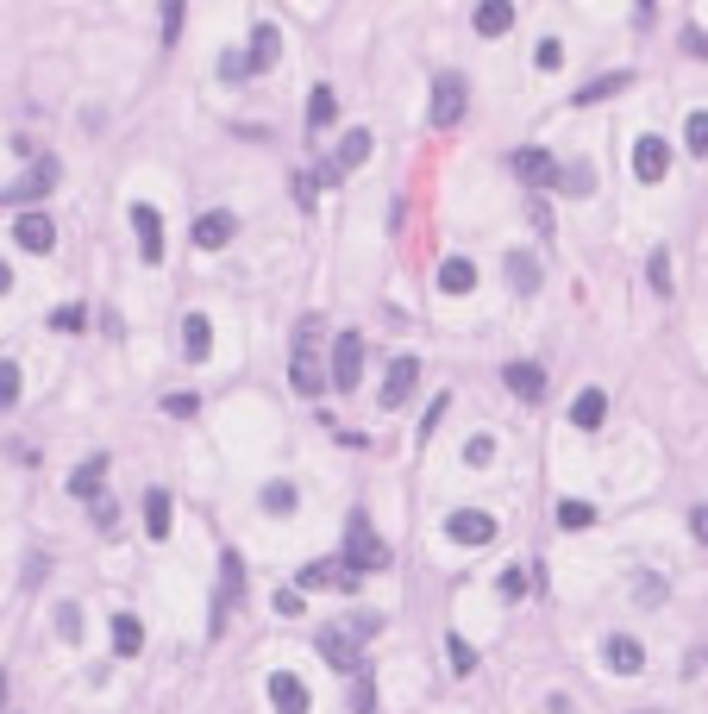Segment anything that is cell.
Instances as JSON below:
<instances>
[{
    "label": "cell",
    "mask_w": 708,
    "mask_h": 714,
    "mask_svg": "<svg viewBox=\"0 0 708 714\" xmlns=\"http://www.w3.org/2000/svg\"><path fill=\"white\" fill-rule=\"evenodd\" d=\"M627 88V76H602V82H589V88H577V101L589 107V101H602V94H621Z\"/></svg>",
    "instance_id": "cell-35"
},
{
    "label": "cell",
    "mask_w": 708,
    "mask_h": 714,
    "mask_svg": "<svg viewBox=\"0 0 708 714\" xmlns=\"http://www.w3.org/2000/svg\"><path fill=\"white\" fill-rule=\"evenodd\" d=\"M113 652H120V658L145 652V621H138V614H113Z\"/></svg>",
    "instance_id": "cell-19"
},
{
    "label": "cell",
    "mask_w": 708,
    "mask_h": 714,
    "mask_svg": "<svg viewBox=\"0 0 708 714\" xmlns=\"http://www.w3.org/2000/svg\"><path fill=\"white\" fill-rule=\"evenodd\" d=\"M445 658H452V671H477V652H470L458 633H445Z\"/></svg>",
    "instance_id": "cell-33"
},
{
    "label": "cell",
    "mask_w": 708,
    "mask_h": 714,
    "mask_svg": "<svg viewBox=\"0 0 708 714\" xmlns=\"http://www.w3.org/2000/svg\"><path fill=\"white\" fill-rule=\"evenodd\" d=\"M182 351H188V357H207V351H214V326H207V314H188V320H182Z\"/></svg>",
    "instance_id": "cell-25"
},
{
    "label": "cell",
    "mask_w": 708,
    "mask_h": 714,
    "mask_svg": "<svg viewBox=\"0 0 708 714\" xmlns=\"http://www.w3.org/2000/svg\"><path fill=\"white\" fill-rule=\"evenodd\" d=\"M13 238H19V251H32V257H44V251L57 245V226L44 220V213H19V220H13Z\"/></svg>",
    "instance_id": "cell-10"
},
{
    "label": "cell",
    "mask_w": 708,
    "mask_h": 714,
    "mask_svg": "<svg viewBox=\"0 0 708 714\" xmlns=\"http://www.w3.org/2000/svg\"><path fill=\"white\" fill-rule=\"evenodd\" d=\"M464 119V76H433V126Z\"/></svg>",
    "instance_id": "cell-6"
},
{
    "label": "cell",
    "mask_w": 708,
    "mask_h": 714,
    "mask_svg": "<svg viewBox=\"0 0 708 714\" xmlns=\"http://www.w3.org/2000/svg\"><path fill=\"white\" fill-rule=\"evenodd\" d=\"M82 320H88V314H82L76 301H69V307H57V314H51V326H57V332H82Z\"/></svg>",
    "instance_id": "cell-42"
},
{
    "label": "cell",
    "mask_w": 708,
    "mask_h": 714,
    "mask_svg": "<svg viewBox=\"0 0 708 714\" xmlns=\"http://www.w3.org/2000/svg\"><path fill=\"white\" fill-rule=\"evenodd\" d=\"M239 589H245V564H239V552H226V558H220V602H214V633H220V621H226V608L239 602Z\"/></svg>",
    "instance_id": "cell-13"
},
{
    "label": "cell",
    "mask_w": 708,
    "mask_h": 714,
    "mask_svg": "<svg viewBox=\"0 0 708 714\" xmlns=\"http://www.w3.org/2000/svg\"><path fill=\"white\" fill-rule=\"evenodd\" d=\"M646 276H652V289H658V295H671V251H665V245L652 251V264H646Z\"/></svg>",
    "instance_id": "cell-32"
},
{
    "label": "cell",
    "mask_w": 708,
    "mask_h": 714,
    "mask_svg": "<svg viewBox=\"0 0 708 714\" xmlns=\"http://www.w3.org/2000/svg\"><path fill=\"white\" fill-rule=\"evenodd\" d=\"M489 458H495V439H489V433H477V439L464 445V464H477V470H483Z\"/></svg>",
    "instance_id": "cell-39"
},
{
    "label": "cell",
    "mask_w": 708,
    "mask_h": 714,
    "mask_svg": "<svg viewBox=\"0 0 708 714\" xmlns=\"http://www.w3.org/2000/svg\"><path fill=\"white\" fill-rule=\"evenodd\" d=\"M232 232H239V220H232L226 207L201 213V220H195V251H220V245H232Z\"/></svg>",
    "instance_id": "cell-12"
},
{
    "label": "cell",
    "mask_w": 708,
    "mask_h": 714,
    "mask_svg": "<svg viewBox=\"0 0 708 714\" xmlns=\"http://www.w3.org/2000/svg\"><path fill=\"white\" fill-rule=\"evenodd\" d=\"M264 508H270V514H289V508H295V483H270V489H264Z\"/></svg>",
    "instance_id": "cell-36"
},
{
    "label": "cell",
    "mask_w": 708,
    "mask_h": 714,
    "mask_svg": "<svg viewBox=\"0 0 708 714\" xmlns=\"http://www.w3.org/2000/svg\"><path fill=\"white\" fill-rule=\"evenodd\" d=\"M19 401V364H0V408Z\"/></svg>",
    "instance_id": "cell-40"
},
{
    "label": "cell",
    "mask_w": 708,
    "mask_h": 714,
    "mask_svg": "<svg viewBox=\"0 0 708 714\" xmlns=\"http://www.w3.org/2000/svg\"><path fill=\"white\" fill-rule=\"evenodd\" d=\"M270 608H276V614H301V589H276Z\"/></svg>",
    "instance_id": "cell-47"
},
{
    "label": "cell",
    "mask_w": 708,
    "mask_h": 714,
    "mask_svg": "<svg viewBox=\"0 0 708 714\" xmlns=\"http://www.w3.org/2000/svg\"><path fill=\"white\" fill-rule=\"evenodd\" d=\"M132 226H138V251H145L151 264H163V220H157V207L138 201L132 207Z\"/></svg>",
    "instance_id": "cell-14"
},
{
    "label": "cell",
    "mask_w": 708,
    "mask_h": 714,
    "mask_svg": "<svg viewBox=\"0 0 708 714\" xmlns=\"http://www.w3.org/2000/svg\"><path fill=\"white\" fill-rule=\"evenodd\" d=\"M533 63H539V69H564V44H558V38H539Z\"/></svg>",
    "instance_id": "cell-38"
},
{
    "label": "cell",
    "mask_w": 708,
    "mask_h": 714,
    "mask_svg": "<svg viewBox=\"0 0 708 714\" xmlns=\"http://www.w3.org/2000/svg\"><path fill=\"white\" fill-rule=\"evenodd\" d=\"M51 182H57V163H51V157H38L32 170H26V182H19V188H7V201H38Z\"/></svg>",
    "instance_id": "cell-21"
},
{
    "label": "cell",
    "mask_w": 708,
    "mask_h": 714,
    "mask_svg": "<svg viewBox=\"0 0 708 714\" xmlns=\"http://www.w3.org/2000/svg\"><path fill=\"white\" fill-rule=\"evenodd\" d=\"M558 527H564V533L596 527V508H589V502H558Z\"/></svg>",
    "instance_id": "cell-29"
},
{
    "label": "cell",
    "mask_w": 708,
    "mask_h": 714,
    "mask_svg": "<svg viewBox=\"0 0 708 714\" xmlns=\"http://www.w3.org/2000/svg\"><path fill=\"white\" fill-rule=\"evenodd\" d=\"M665 170H671V145L646 132L640 145H633V176H640V182H665Z\"/></svg>",
    "instance_id": "cell-7"
},
{
    "label": "cell",
    "mask_w": 708,
    "mask_h": 714,
    "mask_svg": "<svg viewBox=\"0 0 708 714\" xmlns=\"http://www.w3.org/2000/svg\"><path fill=\"white\" fill-rule=\"evenodd\" d=\"M602 420H608V395H602V389H583V395L571 401V426H583V433H596Z\"/></svg>",
    "instance_id": "cell-17"
},
{
    "label": "cell",
    "mask_w": 708,
    "mask_h": 714,
    "mask_svg": "<svg viewBox=\"0 0 708 714\" xmlns=\"http://www.w3.org/2000/svg\"><path fill=\"white\" fill-rule=\"evenodd\" d=\"M170 514H176L170 489H145V533L151 539H170Z\"/></svg>",
    "instance_id": "cell-16"
},
{
    "label": "cell",
    "mask_w": 708,
    "mask_h": 714,
    "mask_svg": "<svg viewBox=\"0 0 708 714\" xmlns=\"http://www.w3.org/2000/svg\"><path fill=\"white\" fill-rule=\"evenodd\" d=\"M508 170L521 176L527 188H552V182H564V176H558V163H552V151H539V145H521V151L508 157Z\"/></svg>",
    "instance_id": "cell-2"
},
{
    "label": "cell",
    "mask_w": 708,
    "mask_h": 714,
    "mask_svg": "<svg viewBox=\"0 0 708 714\" xmlns=\"http://www.w3.org/2000/svg\"><path fill=\"white\" fill-rule=\"evenodd\" d=\"M270 708L276 714H308L314 696H308V683H301L295 671H270Z\"/></svg>",
    "instance_id": "cell-5"
},
{
    "label": "cell",
    "mask_w": 708,
    "mask_h": 714,
    "mask_svg": "<svg viewBox=\"0 0 708 714\" xmlns=\"http://www.w3.org/2000/svg\"><path fill=\"white\" fill-rule=\"evenodd\" d=\"M320 658H326V664H339V671L351 677V671H358V639H345V633H320Z\"/></svg>",
    "instance_id": "cell-23"
},
{
    "label": "cell",
    "mask_w": 708,
    "mask_h": 714,
    "mask_svg": "<svg viewBox=\"0 0 708 714\" xmlns=\"http://www.w3.org/2000/svg\"><path fill=\"white\" fill-rule=\"evenodd\" d=\"M502 595L514 602V595H527V570H502Z\"/></svg>",
    "instance_id": "cell-46"
},
{
    "label": "cell",
    "mask_w": 708,
    "mask_h": 714,
    "mask_svg": "<svg viewBox=\"0 0 708 714\" xmlns=\"http://www.w3.org/2000/svg\"><path fill=\"white\" fill-rule=\"evenodd\" d=\"M564 195H589V170L577 163V170H564Z\"/></svg>",
    "instance_id": "cell-45"
},
{
    "label": "cell",
    "mask_w": 708,
    "mask_h": 714,
    "mask_svg": "<svg viewBox=\"0 0 708 714\" xmlns=\"http://www.w3.org/2000/svg\"><path fill=\"white\" fill-rule=\"evenodd\" d=\"M514 26V7H508V0H483V7H477V32L483 38H502Z\"/></svg>",
    "instance_id": "cell-24"
},
{
    "label": "cell",
    "mask_w": 708,
    "mask_h": 714,
    "mask_svg": "<svg viewBox=\"0 0 708 714\" xmlns=\"http://www.w3.org/2000/svg\"><path fill=\"white\" fill-rule=\"evenodd\" d=\"M101 483H107V458H88V464H76V476H69V495L101 502Z\"/></svg>",
    "instance_id": "cell-20"
},
{
    "label": "cell",
    "mask_w": 708,
    "mask_h": 714,
    "mask_svg": "<svg viewBox=\"0 0 708 714\" xmlns=\"http://www.w3.org/2000/svg\"><path fill=\"white\" fill-rule=\"evenodd\" d=\"M7 289H13V270H7V264H0V295H7Z\"/></svg>",
    "instance_id": "cell-50"
},
{
    "label": "cell",
    "mask_w": 708,
    "mask_h": 714,
    "mask_svg": "<svg viewBox=\"0 0 708 714\" xmlns=\"http://www.w3.org/2000/svg\"><path fill=\"white\" fill-rule=\"evenodd\" d=\"M445 533H452L458 545H489V539H495V520H489L483 508H458L452 520H445Z\"/></svg>",
    "instance_id": "cell-9"
},
{
    "label": "cell",
    "mask_w": 708,
    "mask_h": 714,
    "mask_svg": "<svg viewBox=\"0 0 708 714\" xmlns=\"http://www.w3.org/2000/svg\"><path fill=\"white\" fill-rule=\"evenodd\" d=\"M602 664L615 677H640L646 671V652H640V639H633V633H608L602 639Z\"/></svg>",
    "instance_id": "cell-3"
},
{
    "label": "cell",
    "mask_w": 708,
    "mask_h": 714,
    "mask_svg": "<svg viewBox=\"0 0 708 714\" xmlns=\"http://www.w3.org/2000/svg\"><path fill=\"white\" fill-rule=\"evenodd\" d=\"M439 289L445 295H470V289H477V264H470V257H445V264H439Z\"/></svg>",
    "instance_id": "cell-18"
},
{
    "label": "cell",
    "mask_w": 708,
    "mask_h": 714,
    "mask_svg": "<svg viewBox=\"0 0 708 714\" xmlns=\"http://www.w3.org/2000/svg\"><path fill=\"white\" fill-rule=\"evenodd\" d=\"M683 51H690V57H708V38H702V32H683Z\"/></svg>",
    "instance_id": "cell-49"
},
{
    "label": "cell",
    "mask_w": 708,
    "mask_h": 714,
    "mask_svg": "<svg viewBox=\"0 0 708 714\" xmlns=\"http://www.w3.org/2000/svg\"><path fill=\"white\" fill-rule=\"evenodd\" d=\"M163 414H176V420H188V414H201V395H188V389H176V395H163Z\"/></svg>",
    "instance_id": "cell-34"
},
{
    "label": "cell",
    "mask_w": 708,
    "mask_h": 714,
    "mask_svg": "<svg viewBox=\"0 0 708 714\" xmlns=\"http://www.w3.org/2000/svg\"><path fill=\"white\" fill-rule=\"evenodd\" d=\"M301 589H358V570L345 558H320V564L301 570Z\"/></svg>",
    "instance_id": "cell-8"
},
{
    "label": "cell",
    "mask_w": 708,
    "mask_h": 714,
    "mask_svg": "<svg viewBox=\"0 0 708 714\" xmlns=\"http://www.w3.org/2000/svg\"><path fill=\"white\" fill-rule=\"evenodd\" d=\"M0 702H7V677H0Z\"/></svg>",
    "instance_id": "cell-51"
},
{
    "label": "cell",
    "mask_w": 708,
    "mask_h": 714,
    "mask_svg": "<svg viewBox=\"0 0 708 714\" xmlns=\"http://www.w3.org/2000/svg\"><path fill=\"white\" fill-rule=\"evenodd\" d=\"M345 564L358 570V577H364V570H389V545L376 539V527L364 514H351V527H345Z\"/></svg>",
    "instance_id": "cell-1"
},
{
    "label": "cell",
    "mask_w": 708,
    "mask_h": 714,
    "mask_svg": "<svg viewBox=\"0 0 708 714\" xmlns=\"http://www.w3.org/2000/svg\"><path fill=\"white\" fill-rule=\"evenodd\" d=\"M320 182H326L320 170H301V176H295V201H301V207H308V201H314V188H320Z\"/></svg>",
    "instance_id": "cell-43"
},
{
    "label": "cell",
    "mask_w": 708,
    "mask_h": 714,
    "mask_svg": "<svg viewBox=\"0 0 708 714\" xmlns=\"http://www.w3.org/2000/svg\"><path fill=\"white\" fill-rule=\"evenodd\" d=\"M683 145H690L696 157H708V113H690V119H683Z\"/></svg>",
    "instance_id": "cell-31"
},
{
    "label": "cell",
    "mask_w": 708,
    "mask_h": 714,
    "mask_svg": "<svg viewBox=\"0 0 708 714\" xmlns=\"http://www.w3.org/2000/svg\"><path fill=\"white\" fill-rule=\"evenodd\" d=\"M351 708H358V714H376V677L364 671V664L351 671Z\"/></svg>",
    "instance_id": "cell-28"
},
{
    "label": "cell",
    "mask_w": 708,
    "mask_h": 714,
    "mask_svg": "<svg viewBox=\"0 0 708 714\" xmlns=\"http://www.w3.org/2000/svg\"><path fill=\"white\" fill-rule=\"evenodd\" d=\"M690 533H696V539L708 545V508H690Z\"/></svg>",
    "instance_id": "cell-48"
},
{
    "label": "cell",
    "mask_w": 708,
    "mask_h": 714,
    "mask_svg": "<svg viewBox=\"0 0 708 714\" xmlns=\"http://www.w3.org/2000/svg\"><path fill=\"white\" fill-rule=\"evenodd\" d=\"M508 282H514L521 295L539 289V264H533V251H508Z\"/></svg>",
    "instance_id": "cell-26"
},
{
    "label": "cell",
    "mask_w": 708,
    "mask_h": 714,
    "mask_svg": "<svg viewBox=\"0 0 708 714\" xmlns=\"http://www.w3.org/2000/svg\"><path fill=\"white\" fill-rule=\"evenodd\" d=\"M57 633H63V639H82V608H76V602L57 608Z\"/></svg>",
    "instance_id": "cell-37"
},
{
    "label": "cell",
    "mask_w": 708,
    "mask_h": 714,
    "mask_svg": "<svg viewBox=\"0 0 708 714\" xmlns=\"http://www.w3.org/2000/svg\"><path fill=\"white\" fill-rule=\"evenodd\" d=\"M364 157H370V132L358 126V132H345V145H339V157H333V170H358Z\"/></svg>",
    "instance_id": "cell-27"
},
{
    "label": "cell",
    "mask_w": 708,
    "mask_h": 714,
    "mask_svg": "<svg viewBox=\"0 0 708 714\" xmlns=\"http://www.w3.org/2000/svg\"><path fill=\"white\" fill-rule=\"evenodd\" d=\"M88 514H94V527H101V533H113V520H120V508H113V495H101V502H88Z\"/></svg>",
    "instance_id": "cell-41"
},
{
    "label": "cell",
    "mask_w": 708,
    "mask_h": 714,
    "mask_svg": "<svg viewBox=\"0 0 708 714\" xmlns=\"http://www.w3.org/2000/svg\"><path fill=\"white\" fill-rule=\"evenodd\" d=\"M358 370H364V339L339 332L333 339V389H358Z\"/></svg>",
    "instance_id": "cell-4"
},
{
    "label": "cell",
    "mask_w": 708,
    "mask_h": 714,
    "mask_svg": "<svg viewBox=\"0 0 708 714\" xmlns=\"http://www.w3.org/2000/svg\"><path fill=\"white\" fill-rule=\"evenodd\" d=\"M276 51H282V32L264 19V26H251V57H245V69H251V76H257V69H270Z\"/></svg>",
    "instance_id": "cell-15"
},
{
    "label": "cell",
    "mask_w": 708,
    "mask_h": 714,
    "mask_svg": "<svg viewBox=\"0 0 708 714\" xmlns=\"http://www.w3.org/2000/svg\"><path fill=\"white\" fill-rule=\"evenodd\" d=\"M333 107H339V101H333V88L320 82V88H314V101H308V126H314V132H320V126H333Z\"/></svg>",
    "instance_id": "cell-30"
},
{
    "label": "cell",
    "mask_w": 708,
    "mask_h": 714,
    "mask_svg": "<svg viewBox=\"0 0 708 714\" xmlns=\"http://www.w3.org/2000/svg\"><path fill=\"white\" fill-rule=\"evenodd\" d=\"M502 376H508V389L521 395V401H539V395H546V370H539V364H508Z\"/></svg>",
    "instance_id": "cell-22"
},
{
    "label": "cell",
    "mask_w": 708,
    "mask_h": 714,
    "mask_svg": "<svg viewBox=\"0 0 708 714\" xmlns=\"http://www.w3.org/2000/svg\"><path fill=\"white\" fill-rule=\"evenodd\" d=\"M414 383H420V357H395V364H389V383H383V395H376V401H383V408H401V401L414 395Z\"/></svg>",
    "instance_id": "cell-11"
},
{
    "label": "cell",
    "mask_w": 708,
    "mask_h": 714,
    "mask_svg": "<svg viewBox=\"0 0 708 714\" xmlns=\"http://www.w3.org/2000/svg\"><path fill=\"white\" fill-rule=\"evenodd\" d=\"M182 32V0H163V44Z\"/></svg>",
    "instance_id": "cell-44"
}]
</instances>
